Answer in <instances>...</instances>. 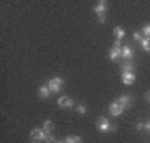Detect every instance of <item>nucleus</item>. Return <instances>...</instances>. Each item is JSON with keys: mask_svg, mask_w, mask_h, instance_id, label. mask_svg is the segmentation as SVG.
<instances>
[{"mask_svg": "<svg viewBox=\"0 0 150 143\" xmlns=\"http://www.w3.org/2000/svg\"><path fill=\"white\" fill-rule=\"evenodd\" d=\"M122 57H125V58L130 62V60H132V57H134L132 48H130V47H122Z\"/></svg>", "mask_w": 150, "mask_h": 143, "instance_id": "nucleus-9", "label": "nucleus"}, {"mask_svg": "<svg viewBox=\"0 0 150 143\" xmlns=\"http://www.w3.org/2000/svg\"><path fill=\"white\" fill-rule=\"evenodd\" d=\"M52 92H50V88L48 87H40L38 88V95L42 97V98H48V95H50Z\"/></svg>", "mask_w": 150, "mask_h": 143, "instance_id": "nucleus-11", "label": "nucleus"}, {"mask_svg": "<svg viewBox=\"0 0 150 143\" xmlns=\"http://www.w3.org/2000/svg\"><path fill=\"white\" fill-rule=\"evenodd\" d=\"M52 130H54V123L50 122V120H45V122H43V132L52 133Z\"/></svg>", "mask_w": 150, "mask_h": 143, "instance_id": "nucleus-12", "label": "nucleus"}, {"mask_svg": "<svg viewBox=\"0 0 150 143\" xmlns=\"http://www.w3.org/2000/svg\"><path fill=\"white\" fill-rule=\"evenodd\" d=\"M142 128H145V123H137V130H142Z\"/></svg>", "mask_w": 150, "mask_h": 143, "instance_id": "nucleus-22", "label": "nucleus"}, {"mask_svg": "<svg viewBox=\"0 0 150 143\" xmlns=\"http://www.w3.org/2000/svg\"><path fill=\"white\" fill-rule=\"evenodd\" d=\"M113 33H115V37H117V40H120V38L125 37V30L123 28H120V27H115V30H113Z\"/></svg>", "mask_w": 150, "mask_h": 143, "instance_id": "nucleus-14", "label": "nucleus"}, {"mask_svg": "<svg viewBox=\"0 0 150 143\" xmlns=\"http://www.w3.org/2000/svg\"><path fill=\"white\" fill-rule=\"evenodd\" d=\"M145 128H147V130H149V132H150V120H149V122H147V123H145Z\"/></svg>", "mask_w": 150, "mask_h": 143, "instance_id": "nucleus-23", "label": "nucleus"}, {"mask_svg": "<svg viewBox=\"0 0 150 143\" xmlns=\"http://www.w3.org/2000/svg\"><path fill=\"white\" fill-rule=\"evenodd\" d=\"M45 142H47V143H55L57 140H55V137L52 135V133H47V138H45Z\"/></svg>", "mask_w": 150, "mask_h": 143, "instance_id": "nucleus-17", "label": "nucleus"}, {"mask_svg": "<svg viewBox=\"0 0 150 143\" xmlns=\"http://www.w3.org/2000/svg\"><path fill=\"white\" fill-rule=\"evenodd\" d=\"M64 142L65 143H82V138L80 137H67Z\"/></svg>", "mask_w": 150, "mask_h": 143, "instance_id": "nucleus-15", "label": "nucleus"}, {"mask_svg": "<svg viewBox=\"0 0 150 143\" xmlns=\"http://www.w3.org/2000/svg\"><path fill=\"white\" fill-rule=\"evenodd\" d=\"M55 143H65V142H55Z\"/></svg>", "mask_w": 150, "mask_h": 143, "instance_id": "nucleus-25", "label": "nucleus"}, {"mask_svg": "<svg viewBox=\"0 0 150 143\" xmlns=\"http://www.w3.org/2000/svg\"><path fill=\"white\" fill-rule=\"evenodd\" d=\"M62 85H64V80L60 78V77H55V78H52V80H50V82L47 83V87L50 88V92L57 93V92H60Z\"/></svg>", "mask_w": 150, "mask_h": 143, "instance_id": "nucleus-2", "label": "nucleus"}, {"mask_svg": "<svg viewBox=\"0 0 150 143\" xmlns=\"http://www.w3.org/2000/svg\"><path fill=\"white\" fill-rule=\"evenodd\" d=\"M117 103H120V105L123 106V110H125V108H130V105H132V98H130L129 95H122V97H118L117 100Z\"/></svg>", "mask_w": 150, "mask_h": 143, "instance_id": "nucleus-5", "label": "nucleus"}, {"mask_svg": "<svg viewBox=\"0 0 150 143\" xmlns=\"http://www.w3.org/2000/svg\"><path fill=\"white\" fill-rule=\"evenodd\" d=\"M142 33L145 35V38H150V25L144 27V30H142Z\"/></svg>", "mask_w": 150, "mask_h": 143, "instance_id": "nucleus-18", "label": "nucleus"}, {"mask_svg": "<svg viewBox=\"0 0 150 143\" xmlns=\"http://www.w3.org/2000/svg\"><path fill=\"white\" fill-rule=\"evenodd\" d=\"M105 8H107V2H103V0H102V2H98V4L95 5V13L98 17L105 15Z\"/></svg>", "mask_w": 150, "mask_h": 143, "instance_id": "nucleus-8", "label": "nucleus"}, {"mask_svg": "<svg viewBox=\"0 0 150 143\" xmlns=\"http://www.w3.org/2000/svg\"><path fill=\"white\" fill-rule=\"evenodd\" d=\"M59 105L62 108H70V106L74 105V100L70 98V97H60L59 98Z\"/></svg>", "mask_w": 150, "mask_h": 143, "instance_id": "nucleus-7", "label": "nucleus"}, {"mask_svg": "<svg viewBox=\"0 0 150 143\" xmlns=\"http://www.w3.org/2000/svg\"><path fill=\"white\" fill-rule=\"evenodd\" d=\"M108 110H110V113H112L113 117H120L123 113V106L120 103H117V101H112L110 106H108Z\"/></svg>", "mask_w": 150, "mask_h": 143, "instance_id": "nucleus-4", "label": "nucleus"}, {"mask_svg": "<svg viewBox=\"0 0 150 143\" xmlns=\"http://www.w3.org/2000/svg\"><path fill=\"white\" fill-rule=\"evenodd\" d=\"M97 128H98L102 133H107V132H112V130H115V127H110V123H108V120H107L105 117H100V118H98Z\"/></svg>", "mask_w": 150, "mask_h": 143, "instance_id": "nucleus-3", "label": "nucleus"}, {"mask_svg": "<svg viewBox=\"0 0 150 143\" xmlns=\"http://www.w3.org/2000/svg\"><path fill=\"white\" fill-rule=\"evenodd\" d=\"M77 111H79V113H87V108L83 105H79L77 106Z\"/></svg>", "mask_w": 150, "mask_h": 143, "instance_id": "nucleus-19", "label": "nucleus"}, {"mask_svg": "<svg viewBox=\"0 0 150 143\" xmlns=\"http://www.w3.org/2000/svg\"><path fill=\"white\" fill-rule=\"evenodd\" d=\"M122 82L125 85H132L135 82V75L134 72H125V73H122Z\"/></svg>", "mask_w": 150, "mask_h": 143, "instance_id": "nucleus-6", "label": "nucleus"}, {"mask_svg": "<svg viewBox=\"0 0 150 143\" xmlns=\"http://www.w3.org/2000/svg\"><path fill=\"white\" fill-rule=\"evenodd\" d=\"M142 48H144L145 52H150V38H142Z\"/></svg>", "mask_w": 150, "mask_h": 143, "instance_id": "nucleus-16", "label": "nucleus"}, {"mask_svg": "<svg viewBox=\"0 0 150 143\" xmlns=\"http://www.w3.org/2000/svg\"><path fill=\"white\" fill-rule=\"evenodd\" d=\"M30 138H32V143H42V142H45L47 133L42 132L40 128H33L32 133H30Z\"/></svg>", "mask_w": 150, "mask_h": 143, "instance_id": "nucleus-1", "label": "nucleus"}, {"mask_svg": "<svg viewBox=\"0 0 150 143\" xmlns=\"http://www.w3.org/2000/svg\"><path fill=\"white\" fill-rule=\"evenodd\" d=\"M113 48H122V45H120V40H115V43H113Z\"/></svg>", "mask_w": 150, "mask_h": 143, "instance_id": "nucleus-21", "label": "nucleus"}, {"mask_svg": "<svg viewBox=\"0 0 150 143\" xmlns=\"http://www.w3.org/2000/svg\"><path fill=\"white\" fill-rule=\"evenodd\" d=\"M145 98H147V100L150 101V92H149V93H147V95H145Z\"/></svg>", "mask_w": 150, "mask_h": 143, "instance_id": "nucleus-24", "label": "nucleus"}, {"mask_svg": "<svg viewBox=\"0 0 150 143\" xmlns=\"http://www.w3.org/2000/svg\"><path fill=\"white\" fill-rule=\"evenodd\" d=\"M134 38H135V40H139V42H142V38H144V37H142V33L135 32V33H134Z\"/></svg>", "mask_w": 150, "mask_h": 143, "instance_id": "nucleus-20", "label": "nucleus"}, {"mask_svg": "<svg viewBox=\"0 0 150 143\" xmlns=\"http://www.w3.org/2000/svg\"><path fill=\"white\" fill-rule=\"evenodd\" d=\"M125 72H134V63L132 62H125L122 65V73H125Z\"/></svg>", "mask_w": 150, "mask_h": 143, "instance_id": "nucleus-13", "label": "nucleus"}, {"mask_svg": "<svg viewBox=\"0 0 150 143\" xmlns=\"http://www.w3.org/2000/svg\"><path fill=\"white\" fill-rule=\"evenodd\" d=\"M108 57H110V60H117L118 57H122V48H112Z\"/></svg>", "mask_w": 150, "mask_h": 143, "instance_id": "nucleus-10", "label": "nucleus"}]
</instances>
